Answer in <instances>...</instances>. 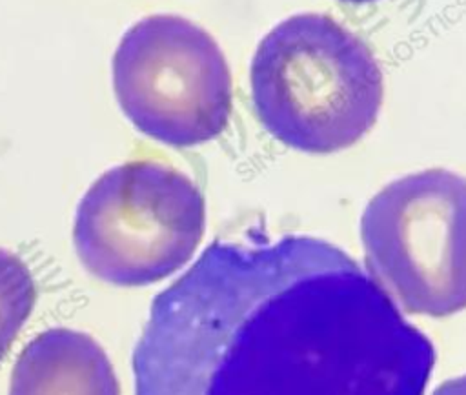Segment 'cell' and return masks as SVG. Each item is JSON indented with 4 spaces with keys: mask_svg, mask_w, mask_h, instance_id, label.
I'll use <instances>...</instances> for the list:
<instances>
[{
    "mask_svg": "<svg viewBox=\"0 0 466 395\" xmlns=\"http://www.w3.org/2000/svg\"><path fill=\"white\" fill-rule=\"evenodd\" d=\"M113 91L126 118L171 147L206 144L228 127L233 82L215 38L178 15H151L120 38Z\"/></svg>",
    "mask_w": 466,
    "mask_h": 395,
    "instance_id": "5b68a950",
    "label": "cell"
},
{
    "mask_svg": "<svg viewBox=\"0 0 466 395\" xmlns=\"http://www.w3.org/2000/svg\"><path fill=\"white\" fill-rule=\"evenodd\" d=\"M9 395H120V384L93 337L69 328H49L18 355Z\"/></svg>",
    "mask_w": 466,
    "mask_h": 395,
    "instance_id": "8992f818",
    "label": "cell"
},
{
    "mask_svg": "<svg viewBox=\"0 0 466 395\" xmlns=\"http://www.w3.org/2000/svg\"><path fill=\"white\" fill-rule=\"evenodd\" d=\"M36 302L29 266L13 251L0 248V360L9 351Z\"/></svg>",
    "mask_w": 466,
    "mask_h": 395,
    "instance_id": "52a82bcc",
    "label": "cell"
},
{
    "mask_svg": "<svg viewBox=\"0 0 466 395\" xmlns=\"http://www.w3.org/2000/svg\"><path fill=\"white\" fill-rule=\"evenodd\" d=\"M360 238L371 277L406 311L466 308V177L433 167L395 178L364 208Z\"/></svg>",
    "mask_w": 466,
    "mask_h": 395,
    "instance_id": "277c9868",
    "label": "cell"
},
{
    "mask_svg": "<svg viewBox=\"0 0 466 395\" xmlns=\"http://www.w3.org/2000/svg\"><path fill=\"white\" fill-rule=\"evenodd\" d=\"M431 340L311 235L209 244L151 302L135 395H424Z\"/></svg>",
    "mask_w": 466,
    "mask_h": 395,
    "instance_id": "6da1fadb",
    "label": "cell"
},
{
    "mask_svg": "<svg viewBox=\"0 0 466 395\" xmlns=\"http://www.w3.org/2000/svg\"><path fill=\"white\" fill-rule=\"evenodd\" d=\"M206 229L198 186L180 169L135 158L104 171L78 202L73 244L98 280L155 284L195 255Z\"/></svg>",
    "mask_w": 466,
    "mask_h": 395,
    "instance_id": "3957f363",
    "label": "cell"
},
{
    "mask_svg": "<svg viewBox=\"0 0 466 395\" xmlns=\"http://www.w3.org/2000/svg\"><path fill=\"white\" fill-rule=\"evenodd\" d=\"M249 87L253 111L280 144L302 153H335L375 124L382 71L371 49L335 18L300 13L258 42Z\"/></svg>",
    "mask_w": 466,
    "mask_h": 395,
    "instance_id": "7a4b0ae2",
    "label": "cell"
},
{
    "mask_svg": "<svg viewBox=\"0 0 466 395\" xmlns=\"http://www.w3.org/2000/svg\"><path fill=\"white\" fill-rule=\"evenodd\" d=\"M431 395H466V373L442 382Z\"/></svg>",
    "mask_w": 466,
    "mask_h": 395,
    "instance_id": "ba28073f",
    "label": "cell"
},
{
    "mask_svg": "<svg viewBox=\"0 0 466 395\" xmlns=\"http://www.w3.org/2000/svg\"><path fill=\"white\" fill-rule=\"evenodd\" d=\"M339 2H346V4H371L377 0H339Z\"/></svg>",
    "mask_w": 466,
    "mask_h": 395,
    "instance_id": "9c48e42d",
    "label": "cell"
}]
</instances>
